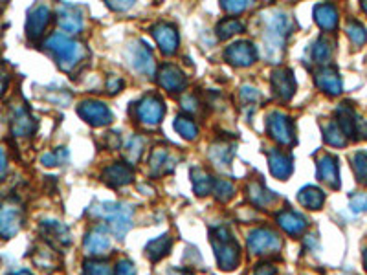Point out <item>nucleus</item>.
<instances>
[{"label":"nucleus","instance_id":"obj_1","mask_svg":"<svg viewBox=\"0 0 367 275\" xmlns=\"http://www.w3.org/2000/svg\"><path fill=\"white\" fill-rule=\"evenodd\" d=\"M91 215L109 222L110 232L118 239H124L133 226V208L118 202H95L91 208Z\"/></svg>","mask_w":367,"mask_h":275},{"label":"nucleus","instance_id":"obj_2","mask_svg":"<svg viewBox=\"0 0 367 275\" xmlns=\"http://www.w3.org/2000/svg\"><path fill=\"white\" fill-rule=\"evenodd\" d=\"M262 24H265L262 41L267 44V50L270 53H279L285 48L286 39L294 28L292 19L283 11H268L262 17Z\"/></svg>","mask_w":367,"mask_h":275},{"label":"nucleus","instance_id":"obj_3","mask_svg":"<svg viewBox=\"0 0 367 275\" xmlns=\"http://www.w3.org/2000/svg\"><path fill=\"white\" fill-rule=\"evenodd\" d=\"M211 246H213L220 270H235V266L241 261V248H239L237 241L232 237L228 228L219 226V228L211 229Z\"/></svg>","mask_w":367,"mask_h":275},{"label":"nucleus","instance_id":"obj_4","mask_svg":"<svg viewBox=\"0 0 367 275\" xmlns=\"http://www.w3.org/2000/svg\"><path fill=\"white\" fill-rule=\"evenodd\" d=\"M44 46L53 53V58L58 59L59 67L62 70H72L77 62H81V59L85 58V48L76 41H72L65 34L50 35Z\"/></svg>","mask_w":367,"mask_h":275},{"label":"nucleus","instance_id":"obj_5","mask_svg":"<svg viewBox=\"0 0 367 275\" xmlns=\"http://www.w3.org/2000/svg\"><path fill=\"white\" fill-rule=\"evenodd\" d=\"M24 226V209L15 200L0 204V239H13Z\"/></svg>","mask_w":367,"mask_h":275},{"label":"nucleus","instance_id":"obj_6","mask_svg":"<svg viewBox=\"0 0 367 275\" xmlns=\"http://www.w3.org/2000/svg\"><path fill=\"white\" fill-rule=\"evenodd\" d=\"M336 123L344 130L347 140H367V123L349 105H342L336 109Z\"/></svg>","mask_w":367,"mask_h":275},{"label":"nucleus","instance_id":"obj_7","mask_svg":"<svg viewBox=\"0 0 367 275\" xmlns=\"http://www.w3.org/2000/svg\"><path fill=\"white\" fill-rule=\"evenodd\" d=\"M267 128L270 138L279 145H292V143L296 142V133H294L292 119L286 114H283V112H279V110H274V112L268 114Z\"/></svg>","mask_w":367,"mask_h":275},{"label":"nucleus","instance_id":"obj_8","mask_svg":"<svg viewBox=\"0 0 367 275\" xmlns=\"http://www.w3.org/2000/svg\"><path fill=\"white\" fill-rule=\"evenodd\" d=\"M166 114V107L160 95L147 94L136 103V118L145 127H156Z\"/></svg>","mask_w":367,"mask_h":275},{"label":"nucleus","instance_id":"obj_9","mask_svg":"<svg viewBox=\"0 0 367 275\" xmlns=\"http://www.w3.org/2000/svg\"><path fill=\"white\" fill-rule=\"evenodd\" d=\"M279 248H281V237L270 228H258L250 232L248 250L252 255L276 253Z\"/></svg>","mask_w":367,"mask_h":275},{"label":"nucleus","instance_id":"obj_10","mask_svg":"<svg viewBox=\"0 0 367 275\" xmlns=\"http://www.w3.org/2000/svg\"><path fill=\"white\" fill-rule=\"evenodd\" d=\"M127 59H129L131 67L138 70L143 76H153L154 74V55L151 48L143 41H134L127 48Z\"/></svg>","mask_w":367,"mask_h":275},{"label":"nucleus","instance_id":"obj_11","mask_svg":"<svg viewBox=\"0 0 367 275\" xmlns=\"http://www.w3.org/2000/svg\"><path fill=\"white\" fill-rule=\"evenodd\" d=\"M77 114L92 127H105L112 121V112L105 103L94 100H85L77 105Z\"/></svg>","mask_w":367,"mask_h":275},{"label":"nucleus","instance_id":"obj_12","mask_svg":"<svg viewBox=\"0 0 367 275\" xmlns=\"http://www.w3.org/2000/svg\"><path fill=\"white\" fill-rule=\"evenodd\" d=\"M225 59L229 65H234V67L246 68L255 62V59H258V50H255V46H253L252 43H248V41H239V43L229 44V46L226 48Z\"/></svg>","mask_w":367,"mask_h":275},{"label":"nucleus","instance_id":"obj_13","mask_svg":"<svg viewBox=\"0 0 367 275\" xmlns=\"http://www.w3.org/2000/svg\"><path fill=\"white\" fill-rule=\"evenodd\" d=\"M52 11L46 4H35L32 10L28 11V19H26V35L29 41H37L43 37L44 29H46L48 22H50Z\"/></svg>","mask_w":367,"mask_h":275},{"label":"nucleus","instance_id":"obj_14","mask_svg":"<svg viewBox=\"0 0 367 275\" xmlns=\"http://www.w3.org/2000/svg\"><path fill=\"white\" fill-rule=\"evenodd\" d=\"M270 85H272V92L277 100L288 101L292 100V95L296 94V79L288 68H277L272 72L270 77Z\"/></svg>","mask_w":367,"mask_h":275},{"label":"nucleus","instance_id":"obj_15","mask_svg":"<svg viewBox=\"0 0 367 275\" xmlns=\"http://www.w3.org/2000/svg\"><path fill=\"white\" fill-rule=\"evenodd\" d=\"M158 85L167 92H182L186 90L187 77L177 65H164L156 74Z\"/></svg>","mask_w":367,"mask_h":275},{"label":"nucleus","instance_id":"obj_16","mask_svg":"<svg viewBox=\"0 0 367 275\" xmlns=\"http://www.w3.org/2000/svg\"><path fill=\"white\" fill-rule=\"evenodd\" d=\"M11 133L17 138H28L35 133V119L26 105H13L11 109Z\"/></svg>","mask_w":367,"mask_h":275},{"label":"nucleus","instance_id":"obj_17","mask_svg":"<svg viewBox=\"0 0 367 275\" xmlns=\"http://www.w3.org/2000/svg\"><path fill=\"white\" fill-rule=\"evenodd\" d=\"M151 34H153L154 41H156L160 50H162L166 55H173V53L178 50L180 39H178V32L173 24H167V22L154 24L153 28H151Z\"/></svg>","mask_w":367,"mask_h":275},{"label":"nucleus","instance_id":"obj_18","mask_svg":"<svg viewBox=\"0 0 367 275\" xmlns=\"http://www.w3.org/2000/svg\"><path fill=\"white\" fill-rule=\"evenodd\" d=\"M58 22L67 34H79L85 26L81 10L74 4H61L58 8Z\"/></svg>","mask_w":367,"mask_h":275},{"label":"nucleus","instance_id":"obj_19","mask_svg":"<svg viewBox=\"0 0 367 275\" xmlns=\"http://www.w3.org/2000/svg\"><path fill=\"white\" fill-rule=\"evenodd\" d=\"M314 81L316 86L329 95H340L342 94V88H344V83H342V77H340L338 70L333 67L320 68V70L314 74Z\"/></svg>","mask_w":367,"mask_h":275},{"label":"nucleus","instance_id":"obj_20","mask_svg":"<svg viewBox=\"0 0 367 275\" xmlns=\"http://www.w3.org/2000/svg\"><path fill=\"white\" fill-rule=\"evenodd\" d=\"M268 166H270V173L279 180H286L294 171L292 156L281 149H270L268 151Z\"/></svg>","mask_w":367,"mask_h":275},{"label":"nucleus","instance_id":"obj_21","mask_svg":"<svg viewBox=\"0 0 367 275\" xmlns=\"http://www.w3.org/2000/svg\"><path fill=\"white\" fill-rule=\"evenodd\" d=\"M83 248H85V252L92 257L103 255L112 248V242H110L109 232L107 228H95L92 229L88 235L85 237V242H83Z\"/></svg>","mask_w":367,"mask_h":275},{"label":"nucleus","instance_id":"obj_22","mask_svg":"<svg viewBox=\"0 0 367 275\" xmlns=\"http://www.w3.org/2000/svg\"><path fill=\"white\" fill-rule=\"evenodd\" d=\"M318 178L321 182L333 187V189H338L340 187V171H338V160L331 154H323V156L318 158Z\"/></svg>","mask_w":367,"mask_h":275},{"label":"nucleus","instance_id":"obj_23","mask_svg":"<svg viewBox=\"0 0 367 275\" xmlns=\"http://www.w3.org/2000/svg\"><path fill=\"white\" fill-rule=\"evenodd\" d=\"M134 178L133 167L129 163H114V166H109L103 171V180L109 185H114V187H121V185L131 184Z\"/></svg>","mask_w":367,"mask_h":275},{"label":"nucleus","instance_id":"obj_24","mask_svg":"<svg viewBox=\"0 0 367 275\" xmlns=\"http://www.w3.org/2000/svg\"><path fill=\"white\" fill-rule=\"evenodd\" d=\"M41 228H43V235L46 237L48 242L59 244V246H68L70 244V233H68V228L62 222L44 220Z\"/></svg>","mask_w":367,"mask_h":275},{"label":"nucleus","instance_id":"obj_25","mask_svg":"<svg viewBox=\"0 0 367 275\" xmlns=\"http://www.w3.org/2000/svg\"><path fill=\"white\" fill-rule=\"evenodd\" d=\"M277 224L291 235H301L307 228V218L301 217L296 211H292V209H285V211L277 215Z\"/></svg>","mask_w":367,"mask_h":275},{"label":"nucleus","instance_id":"obj_26","mask_svg":"<svg viewBox=\"0 0 367 275\" xmlns=\"http://www.w3.org/2000/svg\"><path fill=\"white\" fill-rule=\"evenodd\" d=\"M314 20L321 29L333 32L338 26V10L333 4L314 6Z\"/></svg>","mask_w":367,"mask_h":275},{"label":"nucleus","instance_id":"obj_27","mask_svg":"<svg viewBox=\"0 0 367 275\" xmlns=\"http://www.w3.org/2000/svg\"><path fill=\"white\" fill-rule=\"evenodd\" d=\"M175 160L169 158V152L164 147H156L151 152V158H149V169H151V175L158 176L162 173H169L175 169Z\"/></svg>","mask_w":367,"mask_h":275},{"label":"nucleus","instance_id":"obj_28","mask_svg":"<svg viewBox=\"0 0 367 275\" xmlns=\"http://www.w3.org/2000/svg\"><path fill=\"white\" fill-rule=\"evenodd\" d=\"M191 180H193V189H195V193L199 196H206L210 195V193H213V176L206 171V169H202V167L191 169Z\"/></svg>","mask_w":367,"mask_h":275},{"label":"nucleus","instance_id":"obj_29","mask_svg":"<svg viewBox=\"0 0 367 275\" xmlns=\"http://www.w3.org/2000/svg\"><path fill=\"white\" fill-rule=\"evenodd\" d=\"M248 195L250 200L259 208H268L276 202V195L270 189H267V185L262 182H252L248 185Z\"/></svg>","mask_w":367,"mask_h":275},{"label":"nucleus","instance_id":"obj_30","mask_svg":"<svg viewBox=\"0 0 367 275\" xmlns=\"http://www.w3.org/2000/svg\"><path fill=\"white\" fill-rule=\"evenodd\" d=\"M171 248H173L171 237H169V235H160L158 239L149 242L147 248H145V252H147V257L151 259V261L158 262L162 261L164 257L171 252Z\"/></svg>","mask_w":367,"mask_h":275},{"label":"nucleus","instance_id":"obj_31","mask_svg":"<svg viewBox=\"0 0 367 275\" xmlns=\"http://www.w3.org/2000/svg\"><path fill=\"white\" fill-rule=\"evenodd\" d=\"M300 204L307 209H320L325 202L323 191L314 187V185H305L303 189L298 193Z\"/></svg>","mask_w":367,"mask_h":275},{"label":"nucleus","instance_id":"obj_32","mask_svg":"<svg viewBox=\"0 0 367 275\" xmlns=\"http://www.w3.org/2000/svg\"><path fill=\"white\" fill-rule=\"evenodd\" d=\"M323 138L325 142L333 145V147H344L347 143V136L344 134V130L340 128V125L336 123V119L329 121L323 125Z\"/></svg>","mask_w":367,"mask_h":275},{"label":"nucleus","instance_id":"obj_33","mask_svg":"<svg viewBox=\"0 0 367 275\" xmlns=\"http://www.w3.org/2000/svg\"><path fill=\"white\" fill-rule=\"evenodd\" d=\"M334 46L327 37H320L312 44V59L316 62H320V65H325V62H329L331 58H333Z\"/></svg>","mask_w":367,"mask_h":275},{"label":"nucleus","instance_id":"obj_34","mask_svg":"<svg viewBox=\"0 0 367 275\" xmlns=\"http://www.w3.org/2000/svg\"><path fill=\"white\" fill-rule=\"evenodd\" d=\"M175 130H177L184 140H187V142H193V140L199 138V127H196V123L193 119L186 118V116H178V118L175 119Z\"/></svg>","mask_w":367,"mask_h":275},{"label":"nucleus","instance_id":"obj_35","mask_svg":"<svg viewBox=\"0 0 367 275\" xmlns=\"http://www.w3.org/2000/svg\"><path fill=\"white\" fill-rule=\"evenodd\" d=\"M232 154H234V149L228 147L226 143H215L210 149V158L217 167H228L232 161Z\"/></svg>","mask_w":367,"mask_h":275},{"label":"nucleus","instance_id":"obj_36","mask_svg":"<svg viewBox=\"0 0 367 275\" xmlns=\"http://www.w3.org/2000/svg\"><path fill=\"white\" fill-rule=\"evenodd\" d=\"M241 32H244V24L239 19H225L217 26V35H219L220 41H226V39L234 37Z\"/></svg>","mask_w":367,"mask_h":275},{"label":"nucleus","instance_id":"obj_37","mask_svg":"<svg viewBox=\"0 0 367 275\" xmlns=\"http://www.w3.org/2000/svg\"><path fill=\"white\" fill-rule=\"evenodd\" d=\"M345 32H347V37L351 39V43H353L354 46H362V44H366L367 32L362 26V22H358V20H349L347 26H345Z\"/></svg>","mask_w":367,"mask_h":275},{"label":"nucleus","instance_id":"obj_38","mask_svg":"<svg viewBox=\"0 0 367 275\" xmlns=\"http://www.w3.org/2000/svg\"><path fill=\"white\" fill-rule=\"evenodd\" d=\"M143 152V138L140 136H133L127 143V147H125V158L129 161V166L136 163L140 160Z\"/></svg>","mask_w":367,"mask_h":275},{"label":"nucleus","instance_id":"obj_39","mask_svg":"<svg viewBox=\"0 0 367 275\" xmlns=\"http://www.w3.org/2000/svg\"><path fill=\"white\" fill-rule=\"evenodd\" d=\"M213 195L219 202H228L235 195V187L229 180H215Z\"/></svg>","mask_w":367,"mask_h":275},{"label":"nucleus","instance_id":"obj_40","mask_svg":"<svg viewBox=\"0 0 367 275\" xmlns=\"http://www.w3.org/2000/svg\"><path fill=\"white\" fill-rule=\"evenodd\" d=\"M353 169L358 182L367 185V154L366 152H356L353 156Z\"/></svg>","mask_w":367,"mask_h":275},{"label":"nucleus","instance_id":"obj_41","mask_svg":"<svg viewBox=\"0 0 367 275\" xmlns=\"http://www.w3.org/2000/svg\"><path fill=\"white\" fill-rule=\"evenodd\" d=\"M83 274L85 275H112L110 266L105 261H85L83 264Z\"/></svg>","mask_w":367,"mask_h":275},{"label":"nucleus","instance_id":"obj_42","mask_svg":"<svg viewBox=\"0 0 367 275\" xmlns=\"http://www.w3.org/2000/svg\"><path fill=\"white\" fill-rule=\"evenodd\" d=\"M222 10L226 11V13L229 15H239L243 13L246 8L250 6L248 0H226V2H222Z\"/></svg>","mask_w":367,"mask_h":275},{"label":"nucleus","instance_id":"obj_43","mask_svg":"<svg viewBox=\"0 0 367 275\" xmlns=\"http://www.w3.org/2000/svg\"><path fill=\"white\" fill-rule=\"evenodd\" d=\"M62 156L67 158V151L59 149V151H53V152H44L43 156H41V161H43L46 167H53V166H59V163H61Z\"/></svg>","mask_w":367,"mask_h":275},{"label":"nucleus","instance_id":"obj_44","mask_svg":"<svg viewBox=\"0 0 367 275\" xmlns=\"http://www.w3.org/2000/svg\"><path fill=\"white\" fill-rule=\"evenodd\" d=\"M349 206H351L353 213H363V211H367V195L366 193H356V195L351 196Z\"/></svg>","mask_w":367,"mask_h":275},{"label":"nucleus","instance_id":"obj_45","mask_svg":"<svg viewBox=\"0 0 367 275\" xmlns=\"http://www.w3.org/2000/svg\"><path fill=\"white\" fill-rule=\"evenodd\" d=\"M241 98H243L244 101H248V103H253V101H258L259 98H261V94H259L258 88H253V86L250 85H244L243 88H241Z\"/></svg>","mask_w":367,"mask_h":275},{"label":"nucleus","instance_id":"obj_46","mask_svg":"<svg viewBox=\"0 0 367 275\" xmlns=\"http://www.w3.org/2000/svg\"><path fill=\"white\" fill-rule=\"evenodd\" d=\"M116 275H136V268L129 259H121L116 268Z\"/></svg>","mask_w":367,"mask_h":275},{"label":"nucleus","instance_id":"obj_47","mask_svg":"<svg viewBox=\"0 0 367 275\" xmlns=\"http://www.w3.org/2000/svg\"><path fill=\"white\" fill-rule=\"evenodd\" d=\"M121 88H124V79H121V77L112 76V77H109V79H107V90H109L110 95L118 94Z\"/></svg>","mask_w":367,"mask_h":275},{"label":"nucleus","instance_id":"obj_48","mask_svg":"<svg viewBox=\"0 0 367 275\" xmlns=\"http://www.w3.org/2000/svg\"><path fill=\"white\" fill-rule=\"evenodd\" d=\"M182 109L187 110V112H195L196 109H199V101H196V98L193 94H187L182 98Z\"/></svg>","mask_w":367,"mask_h":275},{"label":"nucleus","instance_id":"obj_49","mask_svg":"<svg viewBox=\"0 0 367 275\" xmlns=\"http://www.w3.org/2000/svg\"><path fill=\"white\" fill-rule=\"evenodd\" d=\"M134 6L133 0H127V2H116V0H112V2H107V8H110V10L114 11H127L131 10Z\"/></svg>","mask_w":367,"mask_h":275},{"label":"nucleus","instance_id":"obj_50","mask_svg":"<svg viewBox=\"0 0 367 275\" xmlns=\"http://www.w3.org/2000/svg\"><path fill=\"white\" fill-rule=\"evenodd\" d=\"M6 175H8V154L4 147H0V182H4Z\"/></svg>","mask_w":367,"mask_h":275},{"label":"nucleus","instance_id":"obj_51","mask_svg":"<svg viewBox=\"0 0 367 275\" xmlns=\"http://www.w3.org/2000/svg\"><path fill=\"white\" fill-rule=\"evenodd\" d=\"M276 271H277L276 266L267 264V262H265V264H259L258 268L253 270L252 275H276Z\"/></svg>","mask_w":367,"mask_h":275},{"label":"nucleus","instance_id":"obj_52","mask_svg":"<svg viewBox=\"0 0 367 275\" xmlns=\"http://www.w3.org/2000/svg\"><path fill=\"white\" fill-rule=\"evenodd\" d=\"M8 85H10V76L4 70H0V95L4 94Z\"/></svg>","mask_w":367,"mask_h":275},{"label":"nucleus","instance_id":"obj_53","mask_svg":"<svg viewBox=\"0 0 367 275\" xmlns=\"http://www.w3.org/2000/svg\"><path fill=\"white\" fill-rule=\"evenodd\" d=\"M169 275H193V274H191V271H187V270H180V268H175V270L169 271Z\"/></svg>","mask_w":367,"mask_h":275},{"label":"nucleus","instance_id":"obj_54","mask_svg":"<svg viewBox=\"0 0 367 275\" xmlns=\"http://www.w3.org/2000/svg\"><path fill=\"white\" fill-rule=\"evenodd\" d=\"M11 275H34V274H29L28 270H20V271H17V274H11Z\"/></svg>","mask_w":367,"mask_h":275},{"label":"nucleus","instance_id":"obj_55","mask_svg":"<svg viewBox=\"0 0 367 275\" xmlns=\"http://www.w3.org/2000/svg\"><path fill=\"white\" fill-rule=\"evenodd\" d=\"M363 264H366V270H367V246L366 250H363Z\"/></svg>","mask_w":367,"mask_h":275},{"label":"nucleus","instance_id":"obj_56","mask_svg":"<svg viewBox=\"0 0 367 275\" xmlns=\"http://www.w3.org/2000/svg\"><path fill=\"white\" fill-rule=\"evenodd\" d=\"M362 10L367 13V2H362Z\"/></svg>","mask_w":367,"mask_h":275}]
</instances>
